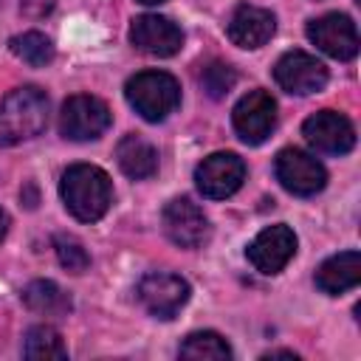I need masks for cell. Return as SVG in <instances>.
I'll use <instances>...</instances> for the list:
<instances>
[{"mask_svg": "<svg viewBox=\"0 0 361 361\" xmlns=\"http://www.w3.org/2000/svg\"><path fill=\"white\" fill-rule=\"evenodd\" d=\"M59 195L65 209L82 220V223H96L107 214L113 203V183L110 175L93 164H73L65 169L59 180Z\"/></svg>", "mask_w": 361, "mask_h": 361, "instance_id": "cell-1", "label": "cell"}, {"mask_svg": "<svg viewBox=\"0 0 361 361\" xmlns=\"http://www.w3.org/2000/svg\"><path fill=\"white\" fill-rule=\"evenodd\" d=\"M48 121V96L34 87H17L0 102V147L20 144L45 130Z\"/></svg>", "mask_w": 361, "mask_h": 361, "instance_id": "cell-2", "label": "cell"}, {"mask_svg": "<svg viewBox=\"0 0 361 361\" xmlns=\"http://www.w3.org/2000/svg\"><path fill=\"white\" fill-rule=\"evenodd\" d=\"M124 96L141 118L164 121L180 104V85L166 71H141L127 79Z\"/></svg>", "mask_w": 361, "mask_h": 361, "instance_id": "cell-3", "label": "cell"}, {"mask_svg": "<svg viewBox=\"0 0 361 361\" xmlns=\"http://www.w3.org/2000/svg\"><path fill=\"white\" fill-rule=\"evenodd\" d=\"M110 107L87 93L71 96L59 113V133L71 141H93L110 127Z\"/></svg>", "mask_w": 361, "mask_h": 361, "instance_id": "cell-4", "label": "cell"}, {"mask_svg": "<svg viewBox=\"0 0 361 361\" xmlns=\"http://www.w3.org/2000/svg\"><path fill=\"white\" fill-rule=\"evenodd\" d=\"M274 172H276V180L290 195H299V197H310V195L322 192L327 183L324 166L313 155H307L305 149H296V147H285L276 152Z\"/></svg>", "mask_w": 361, "mask_h": 361, "instance_id": "cell-5", "label": "cell"}, {"mask_svg": "<svg viewBox=\"0 0 361 361\" xmlns=\"http://www.w3.org/2000/svg\"><path fill=\"white\" fill-rule=\"evenodd\" d=\"M245 180V164L234 152H212L195 166L197 192L209 200L231 197Z\"/></svg>", "mask_w": 361, "mask_h": 361, "instance_id": "cell-6", "label": "cell"}, {"mask_svg": "<svg viewBox=\"0 0 361 361\" xmlns=\"http://www.w3.org/2000/svg\"><path fill=\"white\" fill-rule=\"evenodd\" d=\"M305 141L322 155H344L355 147V127L336 110H319L302 124Z\"/></svg>", "mask_w": 361, "mask_h": 361, "instance_id": "cell-7", "label": "cell"}, {"mask_svg": "<svg viewBox=\"0 0 361 361\" xmlns=\"http://www.w3.org/2000/svg\"><path fill=\"white\" fill-rule=\"evenodd\" d=\"M141 305L158 319H175L189 302V282L169 271H152L138 282Z\"/></svg>", "mask_w": 361, "mask_h": 361, "instance_id": "cell-8", "label": "cell"}, {"mask_svg": "<svg viewBox=\"0 0 361 361\" xmlns=\"http://www.w3.org/2000/svg\"><path fill=\"white\" fill-rule=\"evenodd\" d=\"M274 79L282 90L307 96V93H319L327 85V68L322 59H316L307 51H288L276 59Z\"/></svg>", "mask_w": 361, "mask_h": 361, "instance_id": "cell-9", "label": "cell"}, {"mask_svg": "<svg viewBox=\"0 0 361 361\" xmlns=\"http://www.w3.org/2000/svg\"><path fill=\"white\" fill-rule=\"evenodd\" d=\"M231 124L245 144H262L276 127V102L265 90H248L231 110Z\"/></svg>", "mask_w": 361, "mask_h": 361, "instance_id": "cell-10", "label": "cell"}, {"mask_svg": "<svg viewBox=\"0 0 361 361\" xmlns=\"http://www.w3.org/2000/svg\"><path fill=\"white\" fill-rule=\"evenodd\" d=\"M307 39L333 59H353L358 54V31L347 14H324L310 20Z\"/></svg>", "mask_w": 361, "mask_h": 361, "instance_id": "cell-11", "label": "cell"}, {"mask_svg": "<svg viewBox=\"0 0 361 361\" xmlns=\"http://www.w3.org/2000/svg\"><path fill=\"white\" fill-rule=\"evenodd\" d=\"M164 231L180 248H197L209 237V220L189 197H175L164 206Z\"/></svg>", "mask_w": 361, "mask_h": 361, "instance_id": "cell-12", "label": "cell"}, {"mask_svg": "<svg viewBox=\"0 0 361 361\" xmlns=\"http://www.w3.org/2000/svg\"><path fill=\"white\" fill-rule=\"evenodd\" d=\"M130 42L149 56H172L183 45V31L161 14H141L130 25Z\"/></svg>", "mask_w": 361, "mask_h": 361, "instance_id": "cell-13", "label": "cell"}, {"mask_svg": "<svg viewBox=\"0 0 361 361\" xmlns=\"http://www.w3.org/2000/svg\"><path fill=\"white\" fill-rule=\"evenodd\" d=\"M293 251H296V234L288 228V226H268V228H262L254 240H251V245H248V262L259 271V274H279L288 262H290V257H293Z\"/></svg>", "mask_w": 361, "mask_h": 361, "instance_id": "cell-14", "label": "cell"}, {"mask_svg": "<svg viewBox=\"0 0 361 361\" xmlns=\"http://www.w3.org/2000/svg\"><path fill=\"white\" fill-rule=\"evenodd\" d=\"M276 31V17L268 8L259 6H237L228 20V39L240 48H259L265 45Z\"/></svg>", "mask_w": 361, "mask_h": 361, "instance_id": "cell-15", "label": "cell"}, {"mask_svg": "<svg viewBox=\"0 0 361 361\" xmlns=\"http://www.w3.org/2000/svg\"><path fill=\"white\" fill-rule=\"evenodd\" d=\"M361 282V254L358 251H341L330 259H324L316 271V285L319 290L338 296Z\"/></svg>", "mask_w": 361, "mask_h": 361, "instance_id": "cell-16", "label": "cell"}, {"mask_svg": "<svg viewBox=\"0 0 361 361\" xmlns=\"http://www.w3.org/2000/svg\"><path fill=\"white\" fill-rule=\"evenodd\" d=\"M116 161H118V166H121V172H124L127 178L144 180V178L155 175V169H158V149H155L147 138L130 133V135H124V138L118 141V147H116Z\"/></svg>", "mask_w": 361, "mask_h": 361, "instance_id": "cell-17", "label": "cell"}, {"mask_svg": "<svg viewBox=\"0 0 361 361\" xmlns=\"http://www.w3.org/2000/svg\"><path fill=\"white\" fill-rule=\"evenodd\" d=\"M23 302L34 313H45V316H62V313L71 310L68 293L56 282H51V279H34V282H28L23 288Z\"/></svg>", "mask_w": 361, "mask_h": 361, "instance_id": "cell-18", "label": "cell"}, {"mask_svg": "<svg viewBox=\"0 0 361 361\" xmlns=\"http://www.w3.org/2000/svg\"><path fill=\"white\" fill-rule=\"evenodd\" d=\"M23 355L34 361H51V358H68V347L62 336L51 324H34L23 338Z\"/></svg>", "mask_w": 361, "mask_h": 361, "instance_id": "cell-19", "label": "cell"}, {"mask_svg": "<svg viewBox=\"0 0 361 361\" xmlns=\"http://www.w3.org/2000/svg\"><path fill=\"white\" fill-rule=\"evenodd\" d=\"M180 358H206V361H226L231 358V347L226 344V338L214 330H200L186 336V341L180 344Z\"/></svg>", "mask_w": 361, "mask_h": 361, "instance_id": "cell-20", "label": "cell"}, {"mask_svg": "<svg viewBox=\"0 0 361 361\" xmlns=\"http://www.w3.org/2000/svg\"><path fill=\"white\" fill-rule=\"evenodd\" d=\"M11 54L17 56V59H23L25 65H31V68H42V65H48L51 59H54V45H51V39L45 37V34H39V31H25V34H17V37H11Z\"/></svg>", "mask_w": 361, "mask_h": 361, "instance_id": "cell-21", "label": "cell"}, {"mask_svg": "<svg viewBox=\"0 0 361 361\" xmlns=\"http://www.w3.org/2000/svg\"><path fill=\"white\" fill-rule=\"evenodd\" d=\"M234 82H237V73H234V68L226 65V62H209V65L203 68V73H200V85H203V90H206L212 99L226 96V93L234 87Z\"/></svg>", "mask_w": 361, "mask_h": 361, "instance_id": "cell-22", "label": "cell"}, {"mask_svg": "<svg viewBox=\"0 0 361 361\" xmlns=\"http://www.w3.org/2000/svg\"><path fill=\"white\" fill-rule=\"evenodd\" d=\"M54 248H56V257H59L62 268H68V271H73V274H82V271L90 265V257H87L85 245H82L76 237L56 234V237H54Z\"/></svg>", "mask_w": 361, "mask_h": 361, "instance_id": "cell-23", "label": "cell"}, {"mask_svg": "<svg viewBox=\"0 0 361 361\" xmlns=\"http://www.w3.org/2000/svg\"><path fill=\"white\" fill-rule=\"evenodd\" d=\"M262 358H296V353H290V350H271Z\"/></svg>", "mask_w": 361, "mask_h": 361, "instance_id": "cell-24", "label": "cell"}, {"mask_svg": "<svg viewBox=\"0 0 361 361\" xmlns=\"http://www.w3.org/2000/svg\"><path fill=\"white\" fill-rule=\"evenodd\" d=\"M6 231H8V214L0 209V243H3V237H6Z\"/></svg>", "mask_w": 361, "mask_h": 361, "instance_id": "cell-25", "label": "cell"}, {"mask_svg": "<svg viewBox=\"0 0 361 361\" xmlns=\"http://www.w3.org/2000/svg\"><path fill=\"white\" fill-rule=\"evenodd\" d=\"M138 3H144V6H158V3H164V0H138Z\"/></svg>", "mask_w": 361, "mask_h": 361, "instance_id": "cell-26", "label": "cell"}]
</instances>
